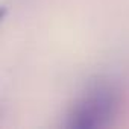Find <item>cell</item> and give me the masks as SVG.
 Returning <instances> with one entry per match:
<instances>
[{
    "label": "cell",
    "mask_w": 129,
    "mask_h": 129,
    "mask_svg": "<svg viewBox=\"0 0 129 129\" xmlns=\"http://www.w3.org/2000/svg\"><path fill=\"white\" fill-rule=\"evenodd\" d=\"M120 108V90L105 81L94 82L72 106L67 126L76 129H93L108 126Z\"/></svg>",
    "instance_id": "cell-1"
}]
</instances>
